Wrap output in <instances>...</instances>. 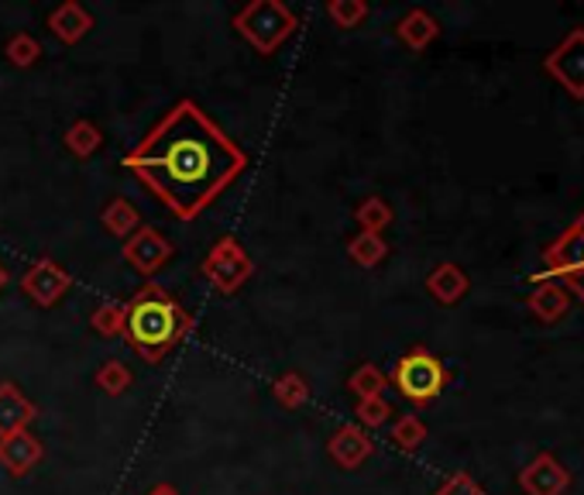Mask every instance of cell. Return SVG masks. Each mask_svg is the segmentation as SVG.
<instances>
[{
    "instance_id": "cell-23",
    "label": "cell",
    "mask_w": 584,
    "mask_h": 495,
    "mask_svg": "<svg viewBox=\"0 0 584 495\" xmlns=\"http://www.w3.org/2000/svg\"><path fill=\"white\" fill-rule=\"evenodd\" d=\"M426 441V423L417 417V413H402L396 423H393V444L402 450V455H417Z\"/></svg>"
},
{
    "instance_id": "cell-5",
    "label": "cell",
    "mask_w": 584,
    "mask_h": 495,
    "mask_svg": "<svg viewBox=\"0 0 584 495\" xmlns=\"http://www.w3.org/2000/svg\"><path fill=\"white\" fill-rule=\"evenodd\" d=\"M536 283H568L584 304V213L560 234L544 255V272L533 275Z\"/></svg>"
},
{
    "instance_id": "cell-24",
    "label": "cell",
    "mask_w": 584,
    "mask_h": 495,
    "mask_svg": "<svg viewBox=\"0 0 584 495\" xmlns=\"http://www.w3.org/2000/svg\"><path fill=\"white\" fill-rule=\"evenodd\" d=\"M94 385H97L100 393H107V396H124L127 389H132V369H127L124 361L111 358V361H103L100 369H97Z\"/></svg>"
},
{
    "instance_id": "cell-25",
    "label": "cell",
    "mask_w": 584,
    "mask_h": 495,
    "mask_svg": "<svg viewBox=\"0 0 584 495\" xmlns=\"http://www.w3.org/2000/svg\"><path fill=\"white\" fill-rule=\"evenodd\" d=\"M4 59L17 70H32L35 62L41 59V41L35 35H28V32H14L8 38V46H4Z\"/></svg>"
},
{
    "instance_id": "cell-26",
    "label": "cell",
    "mask_w": 584,
    "mask_h": 495,
    "mask_svg": "<svg viewBox=\"0 0 584 495\" xmlns=\"http://www.w3.org/2000/svg\"><path fill=\"white\" fill-rule=\"evenodd\" d=\"M385 385H388V375L378 369V364H372V361L361 364V369H355L351 379H348V389H351L358 399H375V396H382Z\"/></svg>"
},
{
    "instance_id": "cell-9",
    "label": "cell",
    "mask_w": 584,
    "mask_h": 495,
    "mask_svg": "<svg viewBox=\"0 0 584 495\" xmlns=\"http://www.w3.org/2000/svg\"><path fill=\"white\" fill-rule=\"evenodd\" d=\"M172 251H176V248H172V242L162 238V234L156 227H148V224H141L121 248L124 262L132 265L138 275H156L172 258Z\"/></svg>"
},
{
    "instance_id": "cell-16",
    "label": "cell",
    "mask_w": 584,
    "mask_h": 495,
    "mask_svg": "<svg viewBox=\"0 0 584 495\" xmlns=\"http://www.w3.org/2000/svg\"><path fill=\"white\" fill-rule=\"evenodd\" d=\"M471 289V279L458 262H440L434 272L426 275V293L437 299L440 307H453L461 304Z\"/></svg>"
},
{
    "instance_id": "cell-2",
    "label": "cell",
    "mask_w": 584,
    "mask_h": 495,
    "mask_svg": "<svg viewBox=\"0 0 584 495\" xmlns=\"http://www.w3.org/2000/svg\"><path fill=\"white\" fill-rule=\"evenodd\" d=\"M189 331H192V317L186 313L179 299L159 283H145L124 304L121 337L127 341V348L141 355V361L148 364H162L179 348Z\"/></svg>"
},
{
    "instance_id": "cell-28",
    "label": "cell",
    "mask_w": 584,
    "mask_h": 495,
    "mask_svg": "<svg viewBox=\"0 0 584 495\" xmlns=\"http://www.w3.org/2000/svg\"><path fill=\"white\" fill-rule=\"evenodd\" d=\"M90 327L100 337H121V331H124V304H100L90 313Z\"/></svg>"
},
{
    "instance_id": "cell-14",
    "label": "cell",
    "mask_w": 584,
    "mask_h": 495,
    "mask_svg": "<svg viewBox=\"0 0 584 495\" xmlns=\"http://www.w3.org/2000/svg\"><path fill=\"white\" fill-rule=\"evenodd\" d=\"M49 32L62 41V46H79V41L94 32V14L86 11L76 0H66V4H59L55 11H49Z\"/></svg>"
},
{
    "instance_id": "cell-7",
    "label": "cell",
    "mask_w": 584,
    "mask_h": 495,
    "mask_svg": "<svg viewBox=\"0 0 584 495\" xmlns=\"http://www.w3.org/2000/svg\"><path fill=\"white\" fill-rule=\"evenodd\" d=\"M70 289H73V275L49 255H41L38 262L25 275H21V293H25L32 304L41 307V310L55 307Z\"/></svg>"
},
{
    "instance_id": "cell-17",
    "label": "cell",
    "mask_w": 584,
    "mask_h": 495,
    "mask_svg": "<svg viewBox=\"0 0 584 495\" xmlns=\"http://www.w3.org/2000/svg\"><path fill=\"white\" fill-rule=\"evenodd\" d=\"M526 307L539 324H557V320H564L571 310V293L560 283H536V289L526 299Z\"/></svg>"
},
{
    "instance_id": "cell-3",
    "label": "cell",
    "mask_w": 584,
    "mask_h": 495,
    "mask_svg": "<svg viewBox=\"0 0 584 495\" xmlns=\"http://www.w3.org/2000/svg\"><path fill=\"white\" fill-rule=\"evenodd\" d=\"M231 28L241 35L258 55H275L296 35L299 17L283 0H251L231 17Z\"/></svg>"
},
{
    "instance_id": "cell-27",
    "label": "cell",
    "mask_w": 584,
    "mask_h": 495,
    "mask_svg": "<svg viewBox=\"0 0 584 495\" xmlns=\"http://www.w3.org/2000/svg\"><path fill=\"white\" fill-rule=\"evenodd\" d=\"M327 17L334 21L337 28L351 32V28H358L361 21L368 17V4H364V0H331Z\"/></svg>"
},
{
    "instance_id": "cell-20",
    "label": "cell",
    "mask_w": 584,
    "mask_h": 495,
    "mask_svg": "<svg viewBox=\"0 0 584 495\" xmlns=\"http://www.w3.org/2000/svg\"><path fill=\"white\" fill-rule=\"evenodd\" d=\"M385 255H388V245H385L382 234H364V231H358L355 238L348 242V258H351L355 265H361V269L382 265Z\"/></svg>"
},
{
    "instance_id": "cell-15",
    "label": "cell",
    "mask_w": 584,
    "mask_h": 495,
    "mask_svg": "<svg viewBox=\"0 0 584 495\" xmlns=\"http://www.w3.org/2000/svg\"><path fill=\"white\" fill-rule=\"evenodd\" d=\"M396 38L402 41L406 49L423 52V49H430L440 38V21L430 14V11H423V8H413V11H406L396 21Z\"/></svg>"
},
{
    "instance_id": "cell-11",
    "label": "cell",
    "mask_w": 584,
    "mask_h": 495,
    "mask_svg": "<svg viewBox=\"0 0 584 495\" xmlns=\"http://www.w3.org/2000/svg\"><path fill=\"white\" fill-rule=\"evenodd\" d=\"M327 455H331V461H334L337 468L355 471V468H361L368 458L375 455V441H372V434H368V430H361L358 423H344V426H337L334 434H331Z\"/></svg>"
},
{
    "instance_id": "cell-6",
    "label": "cell",
    "mask_w": 584,
    "mask_h": 495,
    "mask_svg": "<svg viewBox=\"0 0 584 495\" xmlns=\"http://www.w3.org/2000/svg\"><path fill=\"white\" fill-rule=\"evenodd\" d=\"M200 275L221 296H231V293H237L254 275V262H251V255L245 251V245L237 242L234 234H224V238L203 255Z\"/></svg>"
},
{
    "instance_id": "cell-21",
    "label": "cell",
    "mask_w": 584,
    "mask_h": 495,
    "mask_svg": "<svg viewBox=\"0 0 584 495\" xmlns=\"http://www.w3.org/2000/svg\"><path fill=\"white\" fill-rule=\"evenodd\" d=\"M355 221H358V231H364V234H382L388 224H393V207H388L382 197H364L355 207Z\"/></svg>"
},
{
    "instance_id": "cell-12",
    "label": "cell",
    "mask_w": 584,
    "mask_h": 495,
    "mask_svg": "<svg viewBox=\"0 0 584 495\" xmlns=\"http://www.w3.org/2000/svg\"><path fill=\"white\" fill-rule=\"evenodd\" d=\"M41 458H46V444H41L32 430L0 437V468H4L11 479H25L32 468H38Z\"/></svg>"
},
{
    "instance_id": "cell-8",
    "label": "cell",
    "mask_w": 584,
    "mask_h": 495,
    "mask_svg": "<svg viewBox=\"0 0 584 495\" xmlns=\"http://www.w3.org/2000/svg\"><path fill=\"white\" fill-rule=\"evenodd\" d=\"M544 70L564 86L574 100H584V28H574L560 46L544 59Z\"/></svg>"
},
{
    "instance_id": "cell-4",
    "label": "cell",
    "mask_w": 584,
    "mask_h": 495,
    "mask_svg": "<svg viewBox=\"0 0 584 495\" xmlns=\"http://www.w3.org/2000/svg\"><path fill=\"white\" fill-rule=\"evenodd\" d=\"M388 382L396 385L399 396L409 399L413 406H430L440 393L444 385L450 382V372L444 369V361L430 351V348H409L396 364H393V375Z\"/></svg>"
},
{
    "instance_id": "cell-22",
    "label": "cell",
    "mask_w": 584,
    "mask_h": 495,
    "mask_svg": "<svg viewBox=\"0 0 584 495\" xmlns=\"http://www.w3.org/2000/svg\"><path fill=\"white\" fill-rule=\"evenodd\" d=\"M272 396H275L278 406H286V410H299V406L310 403V382L302 379L299 372H286V375L275 379Z\"/></svg>"
},
{
    "instance_id": "cell-10",
    "label": "cell",
    "mask_w": 584,
    "mask_h": 495,
    "mask_svg": "<svg viewBox=\"0 0 584 495\" xmlns=\"http://www.w3.org/2000/svg\"><path fill=\"white\" fill-rule=\"evenodd\" d=\"M519 488L526 495H564L571 488V471L560 465L550 450H544V455H536L519 471Z\"/></svg>"
},
{
    "instance_id": "cell-29",
    "label": "cell",
    "mask_w": 584,
    "mask_h": 495,
    "mask_svg": "<svg viewBox=\"0 0 584 495\" xmlns=\"http://www.w3.org/2000/svg\"><path fill=\"white\" fill-rule=\"evenodd\" d=\"M355 417H358V426H361V430H375V426H385V423H388V417H393V406L385 403V396L358 399V403H355Z\"/></svg>"
},
{
    "instance_id": "cell-19",
    "label": "cell",
    "mask_w": 584,
    "mask_h": 495,
    "mask_svg": "<svg viewBox=\"0 0 584 495\" xmlns=\"http://www.w3.org/2000/svg\"><path fill=\"white\" fill-rule=\"evenodd\" d=\"M62 145H66L76 159H90V156H97L100 148H103V132H100L94 121L79 117V121H73V124L66 127V135H62Z\"/></svg>"
},
{
    "instance_id": "cell-13",
    "label": "cell",
    "mask_w": 584,
    "mask_h": 495,
    "mask_svg": "<svg viewBox=\"0 0 584 495\" xmlns=\"http://www.w3.org/2000/svg\"><path fill=\"white\" fill-rule=\"evenodd\" d=\"M38 417V406L17 389L14 382H0V437L28 430Z\"/></svg>"
},
{
    "instance_id": "cell-30",
    "label": "cell",
    "mask_w": 584,
    "mask_h": 495,
    "mask_svg": "<svg viewBox=\"0 0 584 495\" xmlns=\"http://www.w3.org/2000/svg\"><path fill=\"white\" fill-rule=\"evenodd\" d=\"M437 495H485V488L474 482L468 471H453V475H447L437 488Z\"/></svg>"
},
{
    "instance_id": "cell-31",
    "label": "cell",
    "mask_w": 584,
    "mask_h": 495,
    "mask_svg": "<svg viewBox=\"0 0 584 495\" xmlns=\"http://www.w3.org/2000/svg\"><path fill=\"white\" fill-rule=\"evenodd\" d=\"M145 495H179V488H176V485H169V482H159V485H151Z\"/></svg>"
},
{
    "instance_id": "cell-32",
    "label": "cell",
    "mask_w": 584,
    "mask_h": 495,
    "mask_svg": "<svg viewBox=\"0 0 584 495\" xmlns=\"http://www.w3.org/2000/svg\"><path fill=\"white\" fill-rule=\"evenodd\" d=\"M8 279H11V275H8L4 262H0V289H4V286H8Z\"/></svg>"
},
{
    "instance_id": "cell-1",
    "label": "cell",
    "mask_w": 584,
    "mask_h": 495,
    "mask_svg": "<svg viewBox=\"0 0 584 495\" xmlns=\"http://www.w3.org/2000/svg\"><path fill=\"white\" fill-rule=\"evenodd\" d=\"M121 165L169 213L197 221L241 180L248 156L197 100H176L135 148H127Z\"/></svg>"
},
{
    "instance_id": "cell-18",
    "label": "cell",
    "mask_w": 584,
    "mask_h": 495,
    "mask_svg": "<svg viewBox=\"0 0 584 495\" xmlns=\"http://www.w3.org/2000/svg\"><path fill=\"white\" fill-rule=\"evenodd\" d=\"M100 224H103V231L111 234V238H121V242H127L132 234L141 227V218H138V210L127 203L124 197H117V200H111L103 207V213H100Z\"/></svg>"
}]
</instances>
